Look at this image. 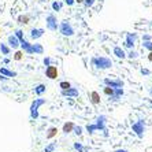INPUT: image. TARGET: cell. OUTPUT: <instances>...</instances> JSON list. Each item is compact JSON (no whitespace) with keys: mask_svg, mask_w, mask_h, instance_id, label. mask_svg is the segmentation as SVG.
<instances>
[{"mask_svg":"<svg viewBox=\"0 0 152 152\" xmlns=\"http://www.w3.org/2000/svg\"><path fill=\"white\" fill-rule=\"evenodd\" d=\"M45 22H47V28H48V30H51V32H56L58 28H59L58 18H56L55 14H48L47 15Z\"/></svg>","mask_w":152,"mask_h":152,"instance_id":"obj_5","label":"cell"},{"mask_svg":"<svg viewBox=\"0 0 152 152\" xmlns=\"http://www.w3.org/2000/svg\"><path fill=\"white\" fill-rule=\"evenodd\" d=\"M149 96L152 97V89H149Z\"/></svg>","mask_w":152,"mask_h":152,"instance_id":"obj_43","label":"cell"},{"mask_svg":"<svg viewBox=\"0 0 152 152\" xmlns=\"http://www.w3.org/2000/svg\"><path fill=\"white\" fill-rule=\"evenodd\" d=\"M32 47H33V53H37V55H42L44 53V47L40 42H34V44H32Z\"/></svg>","mask_w":152,"mask_h":152,"instance_id":"obj_19","label":"cell"},{"mask_svg":"<svg viewBox=\"0 0 152 152\" xmlns=\"http://www.w3.org/2000/svg\"><path fill=\"white\" fill-rule=\"evenodd\" d=\"M148 60H149V62H152V51L148 53Z\"/></svg>","mask_w":152,"mask_h":152,"instance_id":"obj_41","label":"cell"},{"mask_svg":"<svg viewBox=\"0 0 152 152\" xmlns=\"http://www.w3.org/2000/svg\"><path fill=\"white\" fill-rule=\"evenodd\" d=\"M56 148H58V142H50V144L44 148V151L42 152H53Z\"/></svg>","mask_w":152,"mask_h":152,"instance_id":"obj_24","label":"cell"},{"mask_svg":"<svg viewBox=\"0 0 152 152\" xmlns=\"http://www.w3.org/2000/svg\"><path fill=\"white\" fill-rule=\"evenodd\" d=\"M85 129H86V132H88L91 136H92L95 132H97V126H96L95 124H88L86 126H85Z\"/></svg>","mask_w":152,"mask_h":152,"instance_id":"obj_23","label":"cell"},{"mask_svg":"<svg viewBox=\"0 0 152 152\" xmlns=\"http://www.w3.org/2000/svg\"><path fill=\"white\" fill-rule=\"evenodd\" d=\"M114 152H127V149H124V148H119V149H115Z\"/></svg>","mask_w":152,"mask_h":152,"instance_id":"obj_40","label":"cell"},{"mask_svg":"<svg viewBox=\"0 0 152 152\" xmlns=\"http://www.w3.org/2000/svg\"><path fill=\"white\" fill-rule=\"evenodd\" d=\"M62 6H63V4L60 3V1H53L52 3V10L53 11H60L62 10Z\"/></svg>","mask_w":152,"mask_h":152,"instance_id":"obj_30","label":"cell"},{"mask_svg":"<svg viewBox=\"0 0 152 152\" xmlns=\"http://www.w3.org/2000/svg\"><path fill=\"white\" fill-rule=\"evenodd\" d=\"M73 147H74V151H77V152H84V149H85V147L81 142H74Z\"/></svg>","mask_w":152,"mask_h":152,"instance_id":"obj_27","label":"cell"},{"mask_svg":"<svg viewBox=\"0 0 152 152\" xmlns=\"http://www.w3.org/2000/svg\"><path fill=\"white\" fill-rule=\"evenodd\" d=\"M124 93H125V91H124V88H117V89H114V95L113 96H110V102H119V99L124 96Z\"/></svg>","mask_w":152,"mask_h":152,"instance_id":"obj_12","label":"cell"},{"mask_svg":"<svg viewBox=\"0 0 152 152\" xmlns=\"http://www.w3.org/2000/svg\"><path fill=\"white\" fill-rule=\"evenodd\" d=\"M19 47L22 48V51L23 52H26V53H33V47H32V44L28 41V40H22L21 41V44H19Z\"/></svg>","mask_w":152,"mask_h":152,"instance_id":"obj_13","label":"cell"},{"mask_svg":"<svg viewBox=\"0 0 152 152\" xmlns=\"http://www.w3.org/2000/svg\"><path fill=\"white\" fill-rule=\"evenodd\" d=\"M151 26H152V23H151Z\"/></svg>","mask_w":152,"mask_h":152,"instance_id":"obj_47","label":"cell"},{"mask_svg":"<svg viewBox=\"0 0 152 152\" xmlns=\"http://www.w3.org/2000/svg\"><path fill=\"white\" fill-rule=\"evenodd\" d=\"M7 44L10 48H12V50H18V47H19V40L17 39V36L15 34H10L8 36V39H7Z\"/></svg>","mask_w":152,"mask_h":152,"instance_id":"obj_11","label":"cell"},{"mask_svg":"<svg viewBox=\"0 0 152 152\" xmlns=\"http://www.w3.org/2000/svg\"><path fill=\"white\" fill-rule=\"evenodd\" d=\"M59 88L60 89H69V88H71V84L69 81H60L59 82Z\"/></svg>","mask_w":152,"mask_h":152,"instance_id":"obj_28","label":"cell"},{"mask_svg":"<svg viewBox=\"0 0 152 152\" xmlns=\"http://www.w3.org/2000/svg\"><path fill=\"white\" fill-rule=\"evenodd\" d=\"M132 130L137 136L138 138H144L145 134V121L144 119H138L134 124H132Z\"/></svg>","mask_w":152,"mask_h":152,"instance_id":"obj_4","label":"cell"},{"mask_svg":"<svg viewBox=\"0 0 152 152\" xmlns=\"http://www.w3.org/2000/svg\"><path fill=\"white\" fill-rule=\"evenodd\" d=\"M45 77H48L50 80H56L58 78L56 66H48V67H45Z\"/></svg>","mask_w":152,"mask_h":152,"instance_id":"obj_10","label":"cell"},{"mask_svg":"<svg viewBox=\"0 0 152 152\" xmlns=\"http://www.w3.org/2000/svg\"><path fill=\"white\" fill-rule=\"evenodd\" d=\"M73 152H77V151H73Z\"/></svg>","mask_w":152,"mask_h":152,"instance_id":"obj_45","label":"cell"},{"mask_svg":"<svg viewBox=\"0 0 152 152\" xmlns=\"http://www.w3.org/2000/svg\"><path fill=\"white\" fill-rule=\"evenodd\" d=\"M136 40H137V34H136V33H127L126 40H125V47L133 50V48H134V44H136Z\"/></svg>","mask_w":152,"mask_h":152,"instance_id":"obj_8","label":"cell"},{"mask_svg":"<svg viewBox=\"0 0 152 152\" xmlns=\"http://www.w3.org/2000/svg\"><path fill=\"white\" fill-rule=\"evenodd\" d=\"M95 1H96V0H84V3H85V6H86V7H92L93 4H95Z\"/></svg>","mask_w":152,"mask_h":152,"instance_id":"obj_36","label":"cell"},{"mask_svg":"<svg viewBox=\"0 0 152 152\" xmlns=\"http://www.w3.org/2000/svg\"><path fill=\"white\" fill-rule=\"evenodd\" d=\"M22 56H23V51H17V52H15V55H14V59L15 60H21Z\"/></svg>","mask_w":152,"mask_h":152,"instance_id":"obj_34","label":"cell"},{"mask_svg":"<svg viewBox=\"0 0 152 152\" xmlns=\"http://www.w3.org/2000/svg\"><path fill=\"white\" fill-rule=\"evenodd\" d=\"M142 47H144L145 50H148L149 52L152 51V40L151 41H142Z\"/></svg>","mask_w":152,"mask_h":152,"instance_id":"obj_33","label":"cell"},{"mask_svg":"<svg viewBox=\"0 0 152 152\" xmlns=\"http://www.w3.org/2000/svg\"><path fill=\"white\" fill-rule=\"evenodd\" d=\"M74 126H75V125L73 124V122H66V124L63 125V127H62V132H63L64 134H69V133H71V132H73Z\"/></svg>","mask_w":152,"mask_h":152,"instance_id":"obj_17","label":"cell"},{"mask_svg":"<svg viewBox=\"0 0 152 152\" xmlns=\"http://www.w3.org/2000/svg\"><path fill=\"white\" fill-rule=\"evenodd\" d=\"M103 92H104V95H107L108 97H110V96L114 95V88H110V86H104Z\"/></svg>","mask_w":152,"mask_h":152,"instance_id":"obj_29","label":"cell"},{"mask_svg":"<svg viewBox=\"0 0 152 152\" xmlns=\"http://www.w3.org/2000/svg\"><path fill=\"white\" fill-rule=\"evenodd\" d=\"M47 103V100L45 99H41V97H37V99H34L32 102V104H30V118L32 119H39V117H40V114H39V108L41 106H44Z\"/></svg>","mask_w":152,"mask_h":152,"instance_id":"obj_2","label":"cell"},{"mask_svg":"<svg viewBox=\"0 0 152 152\" xmlns=\"http://www.w3.org/2000/svg\"><path fill=\"white\" fill-rule=\"evenodd\" d=\"M92 64L95 66L96 69L99 70H107V69H111L113 67V60L107 56H96V58H92Z\"/></svg>","mask_w":152,"mask_h":152,"instance_id":"obj_1","label":"cell"},{"mask_svg":"<svg viewBox=\"0 0 152 152\" xmlns=\"http://www.w3.org/2000/svg\"><path fill=\"white\" fill-rule=\"evenodd\" d=\"M0 33H1V29H0Z\"/></svg>","mask_w":152,"mask_h":152,"instance_id":"obj_44","label":"cell"},{"mask_svg":"<svg viewBox=\"0 0 152 152\" xmlns=\"http://www.w3.org/2000/svg\"><path fill=\"white\" fill-rule=\"evenodd\" d=\"M91 102H92V104H100V95L96 91L91 92Z\"/></svg>","mask_w":152,"mask_h":152,"instance_id":"obj_21","label":"cell"},{"mask_svg":"<svg viewBox=\"0 0 152 152\" xmlns=\"http://www.w3.org/2000/svg\"><path fill=\"white\" fill-rule=\"evenodd\" d=\"M106 124H107V115H99V117H96L95 119V125L97 126V132H103L104 136H108L107 133V127H106Z\"/></svg>","mask_w":152,"mask_h":152,"instance_id":"obj_6","label":"cell"},{"mask_svg":"<svg viewBox=\"0 0 152 152\" xmlns=\"http://www.w3.org/2000/svg\"><path fill=\"white\" fill-rule=\"evenodd\" d=\"M151 104H152V100H151Z\"/></svg>","mask_w":152,"mask_h":152,"instance_id":"obj_46","label":"cell"},{"mask_svg":"<svg viewBox=\"0 0 152 152\" xmlns=\"http://www.w3.org/2000/svg\"><path fill=\"white\" fill-rule=\"evenodd\" d=\"M29 21H30V18H29L28 15H19V17H18V22H19V23H23V25H25V23H29Z\"/></svg>","mask_w":152,"mask_h":152,"instance_id":"obj_26","label":"cell"},{"mask_svg":"<svg viewBox=\"0 0 152 152\" xmlns=\"http://www.w3.org/2000/svg\"><path fill=\"white\" fill-rule=\"evenodd\" d=\"M42 63H44V66H45V67L51 66V58L50 56H45V58H44V60H42Z\"/></svg>","mask_w":152,"mask_h":152,"instance_id":"obj_35","label":"cell"},{"mask_svg":"<svg viewBox=\"0 0 152 152\" xmlns=\"http://www.w3.org/2000/svg\"><path fill=\"white\" fill-rule=\"evenodd\" d=\"M56 133H58V127L51 126V127H48V130H47L45 137L48 138V140H52V138L55 137V136H56Z\"/></svg>","mask_w":152,"mask_h":152,"instance_id":"obj_18","label":"cell"},{"mask_svg":"<svg viewBox=\"0 0 152 152\" xmlns=\"http://www.w3.org/2000/svg\"><path fill=\"white\" fill-rule=\"evenodd\" d=\"M73 133H74L75 136H81L82 134V126H77V125H75L74 129H73Z\"/></svg>","mask_w":152,"mask_h":152,"instance_id":"obj_32","label":"cell"},{"mask_svg":"<svg viewBox=\"0 0 152 152\" xmlns=\"http://www.w3.org/2000/svg\"><path fill=\"white\" fill-rule=\"evenodd\" d=\"M42 34H44V29H36V28H33L32 30H30V37H32L33 40H39L40 37H42Z\"/></svg>","mask_w":152,"mask_h":152,"instance_id":"obj_15","label":"cell"},{"mask_svg":"<svg viewBox=\"0 0 152 152\" xmlns=\"http://www.w3.org/2000/svg\"><path fill=\"white\" fill-rule=\"evenodd\" d=\"M60 95L64 96V97H78L80 96V92H78L77 88H69V89H62L60 91Z\"/></svg>","mask_w":152,"mask_h":152,"instance_id":"obj_9","label":"cell"},{"mask_svg":"<svg viewBox=\"0 0 152 152\" xmlns=\"http://www.w3.org/2000/svg\"><path fill=\"white\" fill-rule=\"evenodd\" d=\"M77 3H84V0H75Z\"/></svg>","mask_w":152,"mask_h":152,"instance_id":"obj_42","label":"cell"},{"mask_svg":"<svg viewBox=\"0 0 152 152\" xmlns=\"http://www.w3.org/2000/svg\"><path fill=\"white\" fill-rule=\"evenodd\" d=\"M58 30H59L63 36H66V37H71V36H74V33H75L73 25H71L70 21H67V19H63V21L60 22Z\"/></svg>","mask_w":152,"mask_h":152,"instance_id":"obj_3","label":"cell"},{"mask_svg":"<svg viewBox=\"0 0 152 152\" xmlns=\"http://www.w3.org/2000/svg\"><path fill=\"white\" fill-rule=\"evenodd\" d=\"M0 74L4 75L6 78H12V77H17V71L8 70L7 67H0Z\"/></svg>","mask_w":152,"mask_h":152,"instance_id":"obj_14","label":"cell"},{"mask_svg":"<svg viewBox=\"0 0 152 152\" xmlns=\"http://www.w3.org/2000/svg\"><path fill=\"white\" fill-rule=\"evenodd\" d=\"M47 92V86L44 84H39L37 86H34V93L37 96H41V95H44V93Z\"/></svg>","mask_w":152,"mask_h":152,"instance_id":"obj_20","label":"cell"},{"mask_svg":"<svg viewBox=\"0 0 152 152\" xmlns=\"http://www.w3.org/2000/svg\"><path fill=\"white\" fill-rule=\"evenodd\" d=\"M103 84H104V86H110V88H124V81L121 80V78H104L103 80Z\"/></svg>","mask_w":152,"mask_h":152,"instance_id":"obj_7","label":"cell"},{"mask_svg":"<svg viewBox=\"0 0 152 152\" xmlns=\"http://www.w3.org/2000/svg\"><path fill=\"white\" fill-rule=\"evenodd\" d=\"M140 73H141L142 75H149V74H151V71H149L148 69H144V67L140 69Z\"/></svg>","mask_w":152,"mask_h":152,"instance_id":"obj_37","label":"cell"},{"mask_svg":"<svg viewBox=\"0 0 152 152\" xmlns=\"http://www.w3.org/2000/svg\"><path fill=\"white\" fill-rule=\"evenodd\" d=\"M0 51H1L3 55H10L11 48L8 47V44H6V42H0Z\"/></svg>","mask_w":152,"mask_h":152,"instance_id":"obj_22","label":"cell"},{"mask_svg":"<svg viewBox=\"0 0 152 152\" xmlns=\"http://www.w3.org/2000/svg\"><path fill=\"white\" fill-rule=\"evenodd\" d=\"M64 3L67 4V6H73L75 3V0H64Z\"/></svg>","mask_w":152,"mask_h":152,"instance_id":"obj_39","label":"cell"},{"mask_svg":"<svg viewBox=\"0 0 152 152\" xmlns=\"http://www.w3.org/2000/svg\"><path fill=\"white\" fill-rule=\"evenodd\" d=\"M113 53L118 58V59H125V58H126V52H125V51L122 50L121 47H114Z\"/></svg>","mask_w":152,"mask_h":152,"instance_id":"obj_16","label":"cell"},{"mask_svg":"<svg viewBox=\"0 0 152 152\" xmlns=\"http://www.w3.org/2000/svg\"><path fill=\"white\" fill-rule=\"evenodd\" d=\"M138 56H140V53L134 50H130L129 53H126V58H129V59H137Z\"/></svg>","mask_w":152,"mask_h":152,"instance_id":"obj_25","label":"cell"},{"mask_svg":"<svg viewBox=\"0 0 152 152\" xmlns=\"http://www.w3.org/2000/svg\"><path fill=\"white\" fill-rule=\"evenodd\" d=\"M14 34H15V36H17V39H18V40H19V42H21V41H22V40L25 39V37H23V32H22L21 29H17V30H15V33H14Z\"/></svg>","mask_w":152,"mask_h":152,"instance_id":"obj_31","label":"cell"},{"mask_svg":"<svg viewBox=\"0 0 152 152\" xmlns=\"http://www.w3.org/2000/svg\"><path fill=\"white\" fill-rule=\"evenodd\" d=\"M152 40V37L149 34H144L142 36V41H151Z\"/></svg>","mask_w":152,"mask_h":152,"instance_id":"obj_38","label":"cell"}]
</instances>
